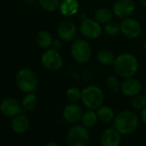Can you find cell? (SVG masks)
Returning <instances> with one entry per match:
<instances>
[{"label":"cell","mask_w":146,"mask_h":146,"mask_svg":"<svg viewBox=\"0 0 146 146\" xmlns=\"http://www.w3.org/2000/svg\"><path fill=\"white\" fill-rule=\"evenodd\" d=\"M57 33L62 41H70L77 35V27L72 22L65 21L59 24Z\"/></svg>","instance_id":"cell-15"},{"label":"cell","mask_w":146,"mask_h":146,"mask_svg":"<svg viewBox=\"0 0 146 146\" xmlns=\"http://www.w3.org/2000/svg\"><path fill=\"white\" fill-rule=\"evenodd\" d=\"M0 111L6 117H15L21 112V105L17 100L12 97L4 99L0 103Z\"/></svg>","instance_id":"cell-12"},{"label":"cell","mask_w":146,"mask_h":146,"mask_svg":"<svg viewBox=\"0 0 146 146\" xmlns=\"http://www.w3.org/2000/svg\"><path fill=\"white\" fill-rule=\"evenodd\" d=\"M142 90L141 83L137 79L132 78H125V80L120 84V91L123 95L126 96H135L140 93Z\"/></svg>","instance_id":"cell-14"},{"label":"cell","mask_w":146,"mask_h":146,"mask_svg":"<svg viewBox=\"0 0 146 146\" xmlns=\"http://www.w3.org/2000/svg\"><path fill=\"white\" fill-rule=\"evenodd\" d=\"M90 140L88 128L83 125H73L66 134V142L69 146H87Z\"/></svg>","instance_id":"cell-5"},{"label":"cell","mask_w":146,"mask_h":146,"mask_svg":"<svg viewBox=\"0 0 146 146\" xmlns=\"http://www.w3.org/2000/svg\"><path fill=\"white\" fill-rule=\"evenodd\" d=\"M58 10L64 17H72L76 15L79 10L78 0H61Z\"/></svg>","instance_id":"cell-16"},{"label":"cell","mask_w":146,"mask_h":146,"mask_svg":"<svg viewBox=\"0 0 146 146\" xmlns=\"http://www.w3.org/2000/svg\"><path fill=\"white\" fill-rule=\"evenodd\" d=\"M81 101L88 109L96 110L103 104L104 94L103 91L97 86L90 85L85 87L82 90Z\"/></svg>","instance_id":"cell-4"},{"label":"cell","mask_w":146,"mask_h":146,"mask_svg":"<svg viewBox=\"0 0 146 146\" xmlns=\"http://www.w3.org/2000/svg\"><path fill=\"white\" fill-rule=\"evenodd\" d=\"M107 86L108 87L109 90H111L112 91H118L119 90H120V84H119V79L114 77V76H109L108 78H107Z\"/></svg>","instance_id":"cell-28"},{"label":"cell","mask_w":146,"mask_h":146,"mask_svg":"<svg viewBox=\"0 0 146 146\" xmlns=\"http://www.w3.org/2000/svg\"><path fill=\"white\" fill-rule=\"evenodd\" d=\"M16 84L23 92L34 93L38 89L39 80L32 70L23 68L17 71L16 75Z\"/></svg>","instance_id":"cell-3"},{"label":"cell","mask_w":146,"mask_h":146,"mask_svg":"<svg viewBox=\"0 0 146 146\" xmlns=\"http://www.w3.org/2000/svg\"><path fill=\"white\" fill-rule=\"evenodd\" d=\"M143 50H144V52H146V41L143 44Z\"/></svg>","instance_id":"cell-33"},{"label":"cell","mask_w":146,"mask_h":146,"mask_svg":"<svg viewBox=\"0 0 146 146\" xmlns=\"http://www.w3.org/2000/svg\"><path fill=\"white\" fill-rule=\"evenodd\" d=\"M84 111L82 108L76 103H70L63 109V117L69 123H77L81 120Z\"/></svg>","instance_id":"cell-13"},{"label":"cell","mask_w":146,"mask_h":146,"mask_svg":"<svg viewBox=\"0 0 146 146\" xmlns=\"http://www.w3.org/2000/svg\"><path fill=\"white\" fill-rule=\"evenodd\" d=\"M113 124V127L121 135H128L132 133L137 128L138 117L132 111H122L115 115Z\"/></svg>","instance_id":"cell-2"},{"label":"cell","mask_w":146,"mask_h":146,"mask_svg":"<svg viewBox=\"0 0 146 146\" xmlns=\"http://www.w3.org/2000/svg\"><path fill=\"white\" fill-rule=\"evenodd\" d=\"M70 53L74 60L79 64L87 63L92 56V49L88 41L77 40L71 44Z\"/></svg>","instance_id":"cell-6"},{"label":"cell","mask_w":146,"mask_h":146,"mask_svg":"<svg viewBox=\"0 0 146 146\" xmlns=\"http://www.w3.org/2000/svg\"><path fill=\"white\" fill-rule=\"evenodd\" d=\"M105 33L109 36H116L118 34H119L120 31V23H118L116 22H109L106 24L104 28Z\"/></svg>","instance_id":"cell-26"},{"label":"cell","mask_w":146,"mask_h":146,"mask_svg":"<svg viewBox=\"0 0 146 146\" xmlns=\"http://www.w3.org/2000/svg\"><path fill=\"white\" fill-rule=\"evenodd\" d=\"M66 98L69 102L76 103L81 100L82 97V90H80L77 87H70L66 90Z\"/></svg>","instance_id":"cell-25"},{"label":"cell","mask_w":146,"mask_h":146,"mask_svg":"<svg viewBox=\"0 0 146 146\" xmlns=\"http://www.w3.org/2000/svg\"><path fill=\"white\" fill-rule=\"evenodd\" d=\"M131 106L134 109L142 110L146 106V97L139 94L135 96H132Z\"/></svg>","instance_id":"cell-27"},{"label":"cell","mask_w":146,"mask_h":146,"mask_svg":"<svg viewBox=\"0 0 146 146\" xmlns=\"http://www.w3.org/2000/svg\"><path fill=\"white\" fill-rule=\"evenodd\" d=\"M144 96L146 97V85H145V88H144Z\"/></svg>","instance_id":"cell-34"},{"label":"cell","mask_w":146,"mask_h":146,"mask_svg":"<svg viewBox=\"0 0 146 146\" xmlns=\"http://www.w3.org/2000/svg\"><path fill=\"white\" fill-rule=\"evenodd\" d=\"M115 58L116 57L114 56V54L111 51L107 50V49H102L96 54V58H97L98 62L103 65L113 64Z\"/></svg>","instance_id":"cell-22"},{"label":"cell","mask_w":146,"mask_h":146,"mask_svg":"<svg viewBox=\"0 0 146 146\" xmlns=\"http://www.w3.org/2000/svg\"><path fill=\"white\" fill-rule=\"evenodd\" d=\"M51 47L57 50V51H59V49L62 47V40L60 39L59 40H53Z\"/></svg>","instance_id":"cell-29"},{"label":"cell","mask_w":146,"mask_h":146,"mask_svg":"<svg viewBox=\"0 0 146 146\" xmlns=\"http://www.w3.org/2000/svg\"><path fill=\"white\" fill-rule=\"evenodd\" d=\"M118 76L123 78H132L138 69V61L135 55L130 52H123L118 55L113 64Z\"/></svg>","instance_id":"cell-1"},{"label":"cell","mask_w":146,"mask_h":146,"mask_svg":"<svg viewBox=\"0 0 146 146\" xmlns=\"http://www.w3.org/2000/svg\"><path fill=\"white\" fill-rule=\"evenodd\" d=\"M96 114L98 119L104 123H110L113 120L115 115L113 110L107 105H102L96 109Z\"/></svg>","instance_id":"cell-18"},{"label":"cell","mask_w":146,"mask_h":146,"mask_svg":"<svg viewBox=\"0 0 146 146\" xmlns=\"http://www.w3.org/2000/svg\"><path fill=\"white\" fill-rule=\"evenodd\" d=\"M135 4L132 0H116L112 7V11L114 16L119 18L130 17L135 11Z\"/></svg>","instance_id":"cell-9"},{"label":"cell","mask_w":146,"mask_h":146,"mask_svg":"<svg viewBox=\"0 0 146 146\" xmlns=\"http://www.w3.org/2000/svg\"><path fill=\"white\" fill-rule=\"evenodd\" d=\"M102 24H100L95 19L85 18L80 24V32L84 37L90 40L96 39L102 34Z\"/></svg>","instance_id":"cell-8"},{"label":"cell","mask_w":146,"mask_h":146,"mask_svg":"<svg viewBox=\"0 0 146 146\" xmlns=\"http://www.w3.org/2000/svg\"><path fill=\"white\" fill-rule=\"evenodd\" d=\"M40 60L42 65L50 71H57L63 66V58L59 52L52 47L46 49L41 55Z\"/></svg>","instance_id":"cell-7"},{"label":"cell","mask_w":146,"mask_h":146,"mask_svg":"<svg viewBox=\"0 0 146 146\" xmlns=\"http://www.w3.org/2000/svg\"><path fill=\"white\" fill-rule=\"evenodd\" d=\"M120 142L121 134L114 127L104 130L100 137L102 146H119Z\"/></svg>","instance_id":"cell-11"},{"label":"cell","mask_w":146,"mask_h":146,"mask_svg":"<svg viewBox=\"0 0 146 146\" xmlns=\"http://www.w3.org/2000/svg\"><path fill=\"white\" fill-rule=\"evenodd\" d=\"M113 11L108 8H100L95 13V20L100 24H107L113 19Z\"/></svg>","instance_id":"cell-21"},{"label":"cell","mask_w":146,"mask_h":146,"mask_svg":"<svg viewBox=\"0 0 146 146\" xmlns=\"http://www.w3.org/2000/svg\"><path fill=\"white\" fill-rule=\"evenodd\" d=\"M138 1H139L140 5H141L143 7L146 8V0H138Z\"/></svg>","instance_id":"cell-32"},{"label":"cell","mask_w":146,"mask_h":146,"mask_svg":"<svg viewBox=\"0 0 146 146\" xmlns=\"http://www.w3.org/2000/svg\"><path fill=\"white\" fill-rule=\"evenodd\" d=\"M120 31L126 38L135 39L140 35L142 27L139 22L136 19L127 17L123 19L120 23Z\"/></svg>","instance_id":"cell-10"},{"label":"cell","mask_w":146,"mask_h":146,"mask_svg":"<svg viewBox=\"0 0 146 146\" xmlns=\"http://www.w3.org/2000/svg\"><path fill=\"white\" fill-rule=\"evenodd\" d=\"M38 2L43 10L52 12L58 9L61 0H38Z\"/></svg>","instance_id":"cell-24"},{"label":"cell","mask_w":146,"mask_h":146,"mask_svg":"<svg viewBox=\"0 0 146 146\" xmlns=\"http://www.w3.org/2000/svg\"><path fill=\"white\" fill-rule=\"evenodd\" d=\"M45 146H59L56 142H48V143H46V145Z\"/></svg>","instance_id":"cell-31"},{"label":"cell","mask_w":146,"mask_h":146,"mask_svg":"<svg viewBox=\"0 0 146 146\" xmlns=\"http://www.w3.org/2000/svg\"><path fill=\"white\" fill-rule=\"evenodd\" d=\"M141 119L144 125H146V106L141 110Z\"/></svg>","instance_id":"cell-30"},{"label":"cell","mask_w":146,"mask_h":146,"mask_svg":"<svg viewBox=\"0 0 146 146\" xmlns=\"http://www.w3.org/2000/svg\"><path fill=\"white\" fill-rule=\"evenodd\" d=\"M35 41L40 48L48 49L51 47L53 40H52V37L49 32L45 31V30H41L36 34Z\"/></svg>","instance_id":"cell-19"},{"label":"cell","mask_w":146,"mask_h":146,"mask_svg":"<svg viewBox=\"0 0 146 146\" xmlns=\"http://www.w3.org/2000/svg\"><path fill=\"white\" fill-rule=\"evenodd\" d=\"M23 108L27 111H33L38 105V98L34 93H28L23 99Z\"/></svg>","instance_id":"cell-23"},{"label":"cell","mask_w":146,"mask_h":146,"mask_svg":"<svg viewBox=\"0 0 146 146\" xmlns=\"http://www.w3.org/2000/svg\"><path fill=\"white\" fill-rule=\"evenodd\" d=\"M97 120H98V117L96 112H95L92 109H88L85 112H84L81 119L82 125L87 128H91L95 126L97 123Z\"/></svg>","instance_id":"cell-20"},{"label":"cell","mask_w":146,"mask_h":146,"mask_svg":"<svg viewBox=\"0 0 146 146\" xmlns=\"http://www.w3.org/2000/svg\"><path fill=\"white\" fill-rule=\"evenodd\" d=\"M11 128L12 130L18 133L22 134L26 132L29 128V119L27 116L23 114H17L13 117L11 120Z\"/></svg>","instance_id":"cell-17"}]
</instances>
